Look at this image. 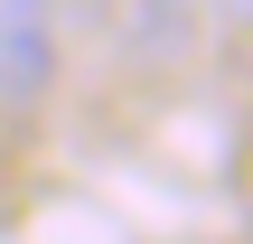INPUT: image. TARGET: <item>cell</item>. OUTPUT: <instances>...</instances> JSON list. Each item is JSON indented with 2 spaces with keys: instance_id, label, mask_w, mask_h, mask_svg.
<instances>
[{
  "instance_id": "277c9868",
  "label": "cell",
  "mask_w": 253,
  "mask_h": 244,
  "mask_svg": "<svg viewBox=\"0 0 253 244\" xmlns=\"http://www.w3.org/2000/svg\"><path fill=\"white\" fill-rule=\"evenodd\" d=\"M235 9H253V0H235Z\"/></svg>"
},
{
  "instance_id": "6da1fadb",
  "label": "cell",
  "mask_w": 253,
  "mask_h": 244,
  "mask_svg": "<svg viewBox=\"0 0 253 244\" xmlns=\"http://www.w3.org/2000/svg\"><path fill=\"white\" fill-rule=\"evenodd\" d=\"M47 85H56V28H47V9L9 0V19H0V103H38Z\"/></svg>"
},
{
  "instance_id": "7a4b0ae2",
  "label": "cell",
  "mask_w": 253,
  "mask_h": 244,
  "mask_svg": "<svg viewBox=\"0 0 253 244\" xmlns=\"http://www.w3.org/2000/svg\"><path fill=\"white\" fill-rule=\"evenodd\" d=\"M197 28V0H113V38L150 66V56H178Z\"/></svg>"
},
{
  "instance_id": "3957f363",
  "label": "cell",
  "mask_w": 253,
  "mask_h": 244,
  "mask_svg": "<svg viewBox=\"0 0 253 244\" xmlns=\"http://www.w3.org/2000/svg\"><path fill=\"white\" fill-rule=\"evenodd\" d=\"M28 9H84V0H28Z\"/></svg>"
}]
</instances>
